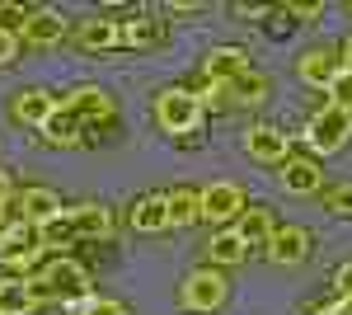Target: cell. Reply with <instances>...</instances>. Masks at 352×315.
Returning a JSON list of instances; mask_svg holds the SVG:
<instances>
[{"mask_svg": "<svg viewBox=\"0 0 352 315\" xmlns=\"http://www.w3.org/2000/svg\"><path fill=\"white\" fill-rule=\"evenodd\" d=\"M43 254H47L43 231H38V226H28L24 216H14V221H5V226H0V263H5L10 273H28Z\"/></svg>", "mask_w": 352, "mask_h": 315, "instance_id": "1", "label": "cell"}, {"mask_svg": "<svg viewBox=\"0 0 352 315\" xmlns=\"http://www.w3.org/2000/svg\"><path fill=\"white\" fill-rule=\"evenodd\" d=\"M352 136V113L338 104H324L315 108V118L305 123V141H310V151L315 156H333V151H343Z\"/></svg>", "mask_w": 352, "mask_h": 315, "instance_id": "2", "label": "cell"}, {"mask_svg": "<svg viewBox=\"0 0 352 315\" xmlns=\"http://www.w3.org/2000/svg\"><path fill=\"white\" fill-rule=\"evenodd\" d=\"M226 292H230V283L221 278V268H197V273H188L184 278V287H179V306L184 311H221L226 306Z\"/></svg>", "mask_w": 352, "mask_h": 315, "instance_id": "3", "label": "cell"}, {"mask_svg": "<svg viewBox=\"0 0 352 315\" xmlns=\"http://www.w3.org/2000/svg\"><path fill=\"white\" fill-rule=\"evenodd\" d=\"M155 123L169 136H184V132H192L202 123V99L188 94V90H164L160 99H155Z\"/></svg>", "mask_w": 352, "mask_h": 315, "instance_id": "4", "label": "cell"}, {"mask_svg": "<svg viewBox=\"0 0 352 315\" xmlns=\"http://www.w3.org/2000/svg\"><path fill=\"white\" fill-rule=\"evenodd\" d=\"M240 216H244V188H240V184L217 179V184L202 188V221L226 226V221H240Z\"/></svg>", "mask_w": 352, "mask_h": 315, "instance_id": "5", "label": "cell"}, {"mask_svg": "<svg viewBox=\"0 0 352 315\" xmlns=\"http://www.w3.org/2000/svg\"><path fill=\"white\" fill-rule=\"evenodd\" d=\"M348 66H343V57L329 52V48H310V52L296 57V76L305 85H315V90H333V80L343 76Z\"/></svg>", "mask_w": 352, "mask_h": 315, "instance_id": "6", "label": "cell"}, {"mask_svg": "<svg viewBox=\"0 0 352 315\" xmlns=\"http://www.w3.org/2000/svg\"><path fill=\"white\" fill-rule=\"evenodd\" d=\"M305 254H310V231H305V226H277V231H272L268 263H277V268H296Z\"/></svg>", "mask_w": 352, "mask_h": 315, "instance_id": "7", "label": "cell"}, {"mask_svg": "<svg viewBox=\"0 0 352 315\" xmlns=\"http://www.w3.org/2000/svg\"><path fill=\"white\" fill-rule=\"evenodd\" d=\"M244 71H249V52L244 48H212V52L202 57L207 85H235Z\"/></svg>", "mask_w": 352, "mask_h": 315, "instance_id": "8", "label": "cell"}, {"mask_svg": "<svg viewBox=\"0 0 352 315\" xmlns=\"http://www.w3.org/2000/svg\"><path fill=\"white\" fill-rule=\"evenodd\" d=\"M14 207H19V216H24L28 226H38V231H43V226H52L56 216H66L61 198H56L52 188H43V184H38V188H24Z\"/></svg>", "mask_w": 352, "mask_h": 315, "instance_id": "9", "label": "cell"}, {"mask_svg": "<svg viewBox=\"0 0 352 315\" xmlns=\"http://www.w3.org/2000/svg\"><path fill=\"white\" fill-rule=\"evenodd\" d=\"M66 221H71V231L76 240H109L113 236V212L104 203H80V207H66Z\"/></svg>", "mask_w": 352, "mask_h": 315, "instance_id": "10", "label": "cell"}, {"mask_svg": "<svg viewBox=\"0 0 352 315\" xmlns=\"http://www.w3.org/2000/svg\"><path fill=\"white\" fill-rule=\"evenodd\" d=\"M244 151L258 160V165H282V160H287V132L258 123V128L244 132Z\"/></svg>", "mask_w": 352, "mask_h": 315, "instance_id": "11", "label": "cell"}, {"mask_svg": "<svg viewBox=\"0 0 352 315\" xmlns=\"http://www.w3.org/2000/svg\"><path fill=\"white\" fill-rule=\"evenodd\" d=\"M61 33H66V19L56 10H28L24 28H19L28 48H52V43H61Z\"/></svg>", "mask_w": 352, "mask_h": 315, "instance_id": "12", "label": "cell"}, {"mask_svg": "<svg viewBox=\"0 0 352 315\" xmlns=\"http://www.w3.org/2000/svg\"><path fill=\"white\" fill-rule=\"evenodd\" d=\"M61 108V99H52V90H24L19 99H14V118L24 123V128H47L52 123V113Z\"/></svg>", "mask_w": 352, "mask_h": 315, "instance_id": "13", "label": "cell"}, {"mask_svg": "<svg viewBox=\"0 0 352 315\" xmlns=\"http://www.w3.org/2000/svg\"><path fill=\"white\" fill-rule=\"evenodd\" d=\"M66 113H76L80 123H94V118H113V99L99 90V85H80V90H71L66 99H61Z\"/></svg>", "mask_w": 352, "mask_h": 315, "instance_id": "14", "label": "cell"}, {"mask_svg": "<svg viewBox=\"0 0 352 315\" xmlns=\"http://www.w3.org/2000/svg\"><path fill=\"white\" fill-rule=\"evenodd\" d=\"M320 179H324V174H320V165L310 156H287L282 160V188H287V193H315Z\"/></svg>", "mask_w": 352, "mask_h": 315, "instance_id": "15", "label": "cell"}, {"mask_svg": "<svg viewBox=\"0 0 352 315\" xmlns=\"http://www.w3.org/2000/svg\"><path fill=\"white\" fill-rule=\"evenodd\" d=\"M132 226L141 236H155L169 226V193H151V198H141L132 207Z\"/></svg>", "mask_w": 352, "mask_h": 315, "instance_id": "16", "label": "cell"}, {"mask_svg": "<svg viewBox=\"0 0 352 315\" xmlns=\"http://www.w3.org/2000/svg\"><path fill=\"white\" fill-rule=\"evenodd\" d=\"M76 48L80 52H109V48H118V19H85L76 28Z\"/></svg>", "mask_w": 352, "mask_h": 315, "instance_id": "17", "label": "cell"}, {"mask_svg": "<svg viewBox=\"0 0 352 315\" xmlns=\"http://www.w3.org/2000/svg\"><path fill=\"white\" fill-rule=\"evenodd\" d=\"M164 38V19H118V48H151Z\"/></svg>", "mask_w": 352, "mask_h": 315, "instance_id": "18", "label": "cell"}, {"mask_svg": "<svg viewBox=\"0 0 352 315\" xmlns=\"http://www.w3.org/2000/svg\"><path fill=\"white\" fill-rule=\"evenodd\" d=\"M272 216L263 207H244V216H240V226H235V236L244 240V245H268L272 240Z\"/></svg>", "mask_w": 352, "mask_h": 315, "instance_id": "19", "label": "cell"}, {"mask_svg": "<svg viewBox=\"0 0 352 315\" xmlns=\"http://www.w3.org/2000/svg\"><path fill=\"white\" fill-rule=\"evenodd\" d=\"M192 221H202V193L174 188L169 193V226H192Z\"/></svg>", "mask_w": 352, "mask_h": 315, "instance_id": "20", "label": "cell"}, {"mask_svg": "<svg viewBox=\"0 0 352 315\" xmlns=\"http://www.w3.org/2000/svg\"><path fill=\"white\" fill-rule=\"evenodd\" d=\"M80 132H85V123L76 118V113L56 108V113H52V123L43 128V136H47L52 146H80Z\"/></svg>", "mask_w": 352, "mask_h": 315, "instance_id": "21", "label": "cell"}, {"mask_svg": "<svg viewBox=\"0 0 352 315\" xmlns=\"http://www.w3.org/2000/svg\"><path fill=\"white\" fill-rule=\"evenodd\" d=\"M207 254H212V263H217V268H235V263H244L249 245H244L235 231H221V236L207 245Z\"/></svg>", "mask_w": 352, "mask_h": 315, "instance_id": "22", "label": "cell"}, {"mask_svg": "<svg viewBox=\"0 0 352 315\" xmlns=\"http://www.w3.org/2000/svg\"><path fill=\"white\" fill-rule=\"evenodd\" d=\"M38 306H33V296H28V283L19 278V283H5L0 278V315H33Z\"/></svg>", "mask_w": 352, "mask_h": 315, "instance_id": "23", "label": "cell"}, {"mask_svg": "<svg viewBox=\"0 0 352 315\" xmlns=\"http://www.w3.org/2000/svg\"><path fill=\"white\" fill-rule=\"evenodd\" d=\"M263 94H268V76H263V71H254V66L230 85V104H258Z\"/></svg>", "mask_w": 352, "mask_h": 315, "instance_id": "24", "label": "cell"}, {"mask_svg": "<svg viewBox=\"0 0 352 315\" xmlns=\"http://www.w3.org/2000/svg\"><path fill=\"white\" fill-rule=\"evenodd\" d=\"M66 311L71 315H127V306L113 301V296H94V292H89V296H80V301H71Z\"/></svg>", "mask_w": 352, "mask_h": 315, "instance_id": "25", "label": "cell"}, {"mask_svg": "<svg viewBox=\"0 0 352 315\" xmlns=\"http://www.w3.org/2000/svg\"><path fill=\"white\" fill-rule=\"evenodd\" d=\"M71 240H76V231H71V221H66V216H56L52 226H43V245H47V250H66Z\"/></svg>", "mask_w": 352, "mask_h": 315, "instance_id": "26", "label": "cell"}, {"mask_svg": "<svg viewBox=\"0 0 352 315\" xmlns=\"http://www.w3.org/2000/svg\"><path fill=\"white\" fill-rule=\"evenodd\" d=\"M324 207L333 212V216H352V184H338L324 193Z\"/></svg>", "mask_w": 352, "mask_h": 315, "instance_id": "27", "label": "cell"}, {"mask_svg": "<svg viewBox=\"0 0 352 315\" xmlns=\"http://www.w3.org/2000/svg\"><path fill=\"white\" fill-rule=\"evenodd\" d=\"M329 104H338V108H348V113H352V71H343V76L333 80V90H329Z\"/></svg>", "mask_w": 352, "mask_h": 315, "instance_id": "28", "label": "cell"}, {"mask_svg": "<svg viewBox=\"0 0 352 315\" xmlns=\"http://www.w3.org/2000/svg\"><path fill=\"white\" fill-rule=\"evenodd\" d=\"M14 216H19V207L10 203V174L0 170V226H5V221H14Z\"/></svg>", "mask_w": 352, "mask_h": 315, "instance_id": "29", "label": "cell"}, {"mask_svg": "<svg viewBox=\"0 0 352 315\" xmlns=\"http://www.w3.org/2000/svg\"><path fill=\"white\" fill-rule=\"evenodd\" d=\"M14 57H19V38H14V28H0V66L14 61Z\"/></svg>", "mask_w": 352, "mask_h": 315, "instance_id": "30", "label": "cell"}, {"mask_svg": "<svg viewBox=\"0 0 352 315\" xmlns=\"http://www.w3.org/2000/svg\"><path fill=\"white\" fill-rule=\"evenodd\" d=\"M282 14H296V19H320V14H324V5H320V0H315V5L305 0V5H287Z\"/></svg>", "mask_w": 352, "mask_h": 315, "instance_id": "31", "label": "cell"}, {"mask_svg": "<svg viewBox=\"0 0 352 315\" xmlns=\"http://www.w3.org/2000/svg\"><path fill=\"white\" fill-rule=\"evenodd\" d=\"M10 19L24 28V19H28V10L24 5H0V28H10Z\"/></svg>", "mask_w": 352, "mask_h": 315, "instance_id": "32", "label": "cell"}, {"mask_svg": "<svg viewBox=\"0 0 352 315\" xmlns=\"http://www.w3.org/2000/svg\"><path fill=\"white\" fill-rule=\"evenodd\" d=\"M333 283H338V296H352V263H343V268L333 273Z\"/></svg>", "mask_w": 352, "mask_h": 315, "instance_id": "33", "label": "cell"}, {"mask_svg": "<svg viewBox=\"0 0 352 315\" xmlns=\"http://www.w3.org/2000/svg\"><path fill=\"white\" fill-rule=\"evenodd\" d=\"M315 315H352V296H338L333 306H320Z\"/></svg>", "mask_w": 352, "mask_h": 315, "instance_id": "34", "label": "cell"}, {"mask_svg": "<svg viewBox=\"0 0 352 315\" xmlns=\"http://www.w3.org/2000/svg\"><path fill=\"white\" fill-rule=\"evenodd\" d=\"M338 57H343V66H348V71H352V38H348V43H343V52H338Z\"/></svg>", "mask_w": 352, "mask_h": 315, "instance_id": "35", "label": "cell"}, {"mask_svg": "<svg viewBox=\"0 0 352 315\" xmlns=\"http://www.w3.org/2000/svg\"><path fill=\"white\" fill-rule=\"evenodd\" d=\"M348 14H352V5H348Z\"/></svg>", "mask_w": 352, "mask_h": 315, "instance_id": "36", "label": "cell"}]
</instances>
